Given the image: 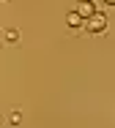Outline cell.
I'll use <instances>...</instances> for the list:
<instances>
[{"label":"cell","instance_id":"6da1fadb","mask_svg":"<svg viewBox=\"0 0 115 128\" xmlns=\"http://www.w3.org/2000/svg\"><path fill=\"white\" fill-rule=\"evenodd\" d=\"M82 27H85L90 36H99V33H104V30H107V16H104L101 11H96V14H90L85 22H82Z\"/></svg>","mask_w":115,"mask_h":128},{"label":"cell","instance_id":"7a4b0ae2","mask_svg":"<svg viewBox=\"0 0 115 128\" xmlns=\"http://www.w3.org/2000/svg\"><path fill=\"white\" fill-rule=\"evenodd\" d=\"M74 11H77L82 19H88L90 14H96V3H93V0H77V8H74Z\"/></svg>","mask_w":115,"mask_h":128},{"label":"cell","instance_id":"3957f363","mask_svg":"<svg viewBox=\"0 0 115 128\" xmlns=\"http://www.w3.org/2000/svg\"><path fill=\"white\" fill-rule=\"evenodd\" d=\"M82 22H85V19H82L77 11H69V14H66V25H69V30H80Z\"/></svg>","mask_w":115,"mask_h":128},{"label":"cell","instance_id":"277c9868","mask_svg":"<svg viewBox=\"0 0 115 128\" xmlns=\"http://www.w3.org/2000/svg\"><path fill=\"white\" fill-rule=\"evenodd\" d=\"M3 38H6V44H17L19 41V30L17 27H6L3 30Z\"/></svg>","mask_w":115,"mask_h":128},{"label":"cell","instance_id":"5b68a950","mask_svg":"<svg viewBox=\"0 0 115 128\" xmlns=\"http://www.w3.org/2000/svg\"><path fill=\"white\" fill-rule=\"evenodd\" d=\"M8 123H11V126H19V123H22V112H17V109H14V112L8 114Z\"/></svg>","mask_w":115,"mask_h":128},{"label":"cell","instance_id":"8992f818","mask_svg":"<svg viewBox=\"0 0 115 128\" xmlns=\"http://www.w3.org/2000/svg\"><path fill=\"white\" fill-rule=\"evenodd\" d=\"M101 3H104V6H115V0H101Z\"/></svg>","mask_w":115,"mask_h":128}]
</instances>
